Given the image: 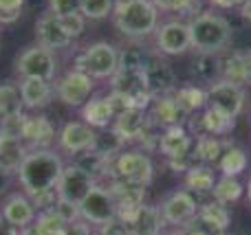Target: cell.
<instances>
[{"label": "cell", "instance_id": "1", "mask_svg": "<svg viewBox=\"0 0 251 235\" xmlns=\"http://www.w3.org/2000/svg\"><path fill=\"white\" fill-rule=\"evenodd\" d=\"M64 165L66 163L57 150H29L16 174L18 185L29 198L55 192L57 180L64 171Z\"/></svg>", "mask_w": 251, "mask_h": 235}, {"label": "cell", "instance_id": "2", "mask_svg": "<svg viewBox=\"0 0 251 235\" xmlns=\"http://www.w3.org/2000/svg\"><path fill=\"white\" fill-rule=\"evenodd\" d=\"M113 24L130 40L148 38L159 26V11L152 0H115Z\"/></svg>", "mask_w": 251, "mask_h": 235}, {"label": "cell", "instance_id": "3", "mask_svg": "<svg viewBox=\"0 0 251 235\" xmlns=\"http://www.w3.org/2000/svg\"><path fill=\"white\" fill-rule=\"evenodd\" d=\"M187 26H190L192 48H196L199 53H223L227 51L234 38L229 20L214 11H203L194 16L187 22Z\"/></svg>", "mask_w": 251, "mask_h": 235}, {"label": "cell", "instance_id": "4", "mask_svg": "<svg viewBox=\"0 0 251 235\" xmlns=\"http://www.w3.org/2000/svg\"><path fill=\"white\" fill-rule=\"evenodd\" d=\"M13 68H16V75L20 79H47V82H55L57 77V57L55 51L51 48H44L42 44H31L25 51L18 53L16 62H13Z\"/></svg>", "mask_w": 251, "mask_h": 235}, {"label": "cell", "instance_id": "5", "mask_svg": "<svg viewBox=\"0 0 251 235\" xmlns=\"http://www.w3.org/2000/svg\"><path fill=\"white\" fill-rule=\"evenodd\" d=\"M73 68L91 75L93 79H110L119 68V51L110 42H93L75 57Z\"/></svg>", "mask_w": 251, "mask_h": 235}, {"label": "cell", "instance_id": "6", "mask_svg": "<svg viewBox=\"0 0 251 235\" xmlns=\"http://www.w3.org/2000/svg\"><path fill=\"white\" fill-rule=\"evenodd\" d=\"M113 176L148 187L154 176V165L143 150H124L113 158Z\"/></svg>", "mask_w": 251, "mask_h": 235}, {"label": "cell", "instance_id": "7", "mask_svg": "<svg viewBox=\"0 0 251 235\" xmlns=\"http://www.w3.org/2000/svg\"><path fill=\"white\" fill-rule=\"evenodd\" d=\"M53 88H55V97L64 106H69V108H82L91 99L93 88H95V79L77 68H71L62 77L55 79Z\"/></svg>", "mask_w": 251, "mask_h": 235}, {"label": "cell", "instance_id": "8", "mask_svg": "<svg viewBox=\"0 0 251 235\" xmlns=\"http://www.w3.org/2000/svg\"><path fill=\"white\" fill-rule=\"evenodd\" d=\"M117 215H119L117 205H115L113 196H110L108 187H106L104 183H97L95 187L91 189V193L79 202V218L91 224L93 229L110 222V220H115Z\"/></svg>", "mask_w": 251, "mask_h": 235}, {"label": "cell", "instance_id": "9", "mask_svg": "<svg viewBox=\"0 0 251 235\" xmlns=\"http://www.w3.org/2000/svg\"><path fill=\"white\" fill-rule=\"evenodd\" d=\"M159 209L165 224L174 229H185L196 220L199 202H196L194 193H190L187 189H178V192H172L170 196L163 198Z\"/></svg>", "mask_w": 251, "mask_h": 235}, {"label": "cell", "instance_id": "10", "mask_svg": "<svg viewBox=\"0 0 251 235\" xmlns=\"http://www.w3.org/2000/svg\"><path fill=\"white\" fill-rule=\"evenodd\" d=\"M110 90H117L132 101L134 108L148 110L152 104V95L148 92L143 70L132 68H117V73L110 77Z\"/></svg>", "mask_w": 251, "mask_h": 235}, {"label": "cell", "instance_id": "11", "mask_svg": "<svg viewBox=\"0 0 251 235\" xmlns=\"http://www.w3.org/2000/svg\"><path fill=\"white\" fill-rule=\"evenodd\" d=\"M95 185H97V180L88 171H84L75 163H69V165H64V171H62L60 180H57L55 192H57V198H64V200L79 205L91 193V189Z\"/></svg>", "mask_w": 251, "mask_h": 235}, {"label": "cell", "instance_id": "12", "mask_svg": "<svg viewBox=\"0 0 251 235\" xmlns=\"http://www.w3.org/2000/svg\"><path fill=\"white\" fill-rule=\"evenodd\" d=\"M57 141V152L60 154H69V156H77V154L86 152L93 148L95 141V128H91L84 121H66L60 128L55 136Z\"/></svg>", "mask_w": 251, "mask_h": 235}, {"label": "cell", "instance_id": "13", "mask_svg": "<svg viewBox=\"0 0 251 235\" xmlns=\"http://www.w3.org/2000/svg\"><path fill=\"white\" fill-rule=\"evenodd\" d=\"M156 48L163 55H183L185 51L192 48V38H190V26L187 22L181 20H170L156 26L154 31Z\"/></svg>", "mask_w": 251, "mask_h": 235}, {"label": "cell", "instance_id": "14", "mask_svg": "<svg viewBox=\"0 0 251 235\" xmlns=\"http://www.w3.org/2000/svg\"><path fill=\"white\" fill-rule=\"evenodd\" d=\"M205 90H207V106L229 114L231 119H236L240 112H243L245 90L240 86L218 79V82L209 84V88H205Z\"/></svg>", "mask_w": 251, "mask_h": 235}, {"label": "cell", "instance_id": "15", "mask_svg": "<svg viewBox=\"0 0 251 235\" xmlns=\"http://www.w3.org/2000/svg\"><path fill=\"white\" fill-rule=\"evenodd\" d=\"M143 77H146L148 92H150L152 97L172 95V92L178 88L174 68L170 66V62L159 60V57H154V60L148 62V66L143 68Z\"/></svg>", "mask_w": 251, "mask_h": 235}, {"label": "cell", "instance_id": "16", "mask_svg": "<svg viewBox=\"0 0 251 235\" xmlns=\"http://www.w3.org/2000/svg\"><path fill=\"white\" fill-rule=\"evenodd\" d=\"M106 187H108L110 196H113L115 205H117L119 218H128L139 205H143V198H146V187L143 185H134L122 178H110L106 180Z\"/></svg>", "mask_w": 251, "mask_h": 235}, {"label": "cell", "instance_id": "17", "mask_svg": "<svg viewBox=\"0 0 251 235\" xmlns=\"http://www.w3.org/2000/svg\"><path fill=\"white\" fill-rule=\"evenodd\" d=\"M35 40H38V44H42L44 48H51V51L69 48L73 44V40L69 38V33L62 26L60 18L55 13H51L49 9L35 22Z\"/></svg>", "mask_w": 251, "mask_h": 235}, {"label": "cell", "instance_id": "18", "mask_svg": "<svg viewBox=\"0 0 251 235\" xmlns=\"http://www.w3.org/2000/svg\"><path fill=\"white\" fill-rule=\"evenodd\" d=\"M55 128L44 114H26L25 128H22V143L26 150H47L55 143Z\"/></svg>", "mask_w": 251, "mask_h": 235}, {"label": "cell", "instance_id": "19", "mask_svg": "<svg viewBox=\"0 0 251 235\" xmlns=\"http://www.w3.org/2000/svg\"><path fill=\"white\" fill-rule=\"evenodd\" d=\"M0 214H2V218L7 222H11L18 229H29L38 218V209H35L33 200L25 192H16L4 198Z\"/></svg>", "mask_w": 251, "mask_h": 235}, {"label": "cell", "instance_id": "20", "mask_svg": "<svg viewBox=\"0 0 251 235\" xmlns=\"http://www.w3.org/2000/svg\"><path fill=\"white\" fill-rule=\"evenodd\" d=\"M148 117L152 123H156L159 128H172V126H183L190 119V114L178 106V101L174 99V95H161L152 97V104L148 108Z\"/></svg>", "mask_w": 251, "mask_h": 235}, {"label": "cell", "instance_id": "21", "mask_svg": "<svg viewBox=\"0 0 251 235\" xmlns=\"http://www.w3.org/2000/svg\"><path fill=\"white\" fill-rule=\"evenodd\" d=\"M18 90H20V99L25 110H40L47 108L49 104L55 97V88H53V82H47V79H20L18 84Z\"/></svg>", "mask_w": 251, "mask_h": 235}, {"label": "cell", "instance_id": "22", "mask_svg": "<svg viewBox=\"0 0 251 235\" xmlns=\"http://www.w3.org/2000/svg\"><path fill=\"white\" fill-rule=\"evenodd\" d=\"M132 229V235H161L163 233V215L154 205H139L128 218H124Z\"/></svg>", "mask_w": 251, "mask_h": 235}, {"label": "cell", "instance_id": "23", "mask_svg": "<svg viewBox=\"0 0 251 235\" xmlns=\"http://www.w3.org/2000/svg\"><path fill=\"white\" fill-rule=\"evenodd\" d=\"M192 150H194V139H192V134L183 126H172V128L161 130L159 152L163 154L168 161L170 158L185 156V154H190Z\"/></svg>", "mask_w": 251, "mask_h": 235}, {"label": "cell", "instance_id": "24", "mask_svg": "<svg viewBox=\"0 0 251 235\" xmlns=\"http://www.w3.org/2000/svg\"><path fill=\"white\" fill-rule=\"evenodd\" d=\"M190 126H192V130H196V128H199L196 136H203V134L227 136V134H231V130L236 128V121L229 117V114H225V112H221V110L207 106V108H205V112L201 114L196 121L192 119Z\"/></svg>", "mask_w": 251, "mask_h": 235}, {"label": "cell", "instance_id": "25", "mask_svg": "<svg viewBox=\"0 0 251 235\" xmlns=\"http://www.w3.org/2000/svg\"><path fill=\"white\" fill-rule=\"evenodd\" d=\"M150 123V117H148V110L141 108H128L126 112L117 114L113 121V130L117 132L124 139V143H132V141H139L141 132L146 130V126Z\"/></svg>", "mask_w": 251, "mask_h": 235}, {"label": "cell", "instance_id": "26", "mask_svg": "<svg viewBox=\"0 0 251 235\" xmlns=\"http://www.w3.org/2000/svg\"><path fill=\"white\" fill-rule=\"evenodd\" d=\"M26 145L18 136H9L0 132V174L16 176L20 170V163L26 156Z\"/></svg>", "mask_w": 251, "mask_h": 235}, {"label": "cell", "instance_id": "27", "mask_svg": "<svg viewBox=\"0 0 251 235\" xmlns=\"http://www.w3.org/2000/svg\"><path fill=\"white\" fill-rule=\"evenodd\" d=\"M221 79L223 82L236 84V86L243 88L245 84L251 82L249 75V55L245 53H229V55L221 57Z\"/></svg>", "mask_w": 251, "mask_h": 235}, {"label": "cell", "instance_id": "28", "mask_svg": "<svg viewBox=\"0 0 251 235\" xmlns=\"http://www.w3.org/2000/svg\"><path fill=\"white\" fill-rule=\"evenodd\" d=\"M82 121L88 123L95 130H104V128H110L115 121V112L110 108L108 99L104 97H91L86 104L82 106Z\"/></svg>", "mask_w": 251, "mask_h": 235}, {"label": "cell", "instance_id": "29", "mask_svg": "<svg viewBox=\"0 0 251 235\" xmlns=\"http://www.w3.org/2000/svg\"><path fill=\"white\" fill-rule=\"evenodd\" d=\"M216 185V174L209 165H203V163H196L194 167L185 171V189L190 193H196V196H209Z\"/></svg>", "mask_w": 251, "mask_h": 235}, {"label": "cell", "instance_id": "30", "mask_svg": "<svg viewBox=\"0 0 251 235\" xmlns=\"http://www.w3.org/2000/svg\"><path fill=\"white\" fill-rule=\"evenodd\" d=\"M196 220H201L203 224L216 229V231H227L231 224V214L227 209V205L218 200H207L203 205H199V214H196Z\"/></svg>", "mask_w": 251, "mask_h": 235}, {"label": "cell", "instance_id": "31", "mask_svg": "<svg viewBox=\"0 0 251 235\" xmlns=\"http://www.w3.org/2000/svg\"><path fill=\"white\" fill-rule=\"evenodd\" d=\"M192 75L201 82H218L221 79V53H199L192 62Z\"/></svg>", "mask_w": 251, "mask_h": 235}, {"label": "cell", "instance_id": "32", "mask_svg": "<svg viewBox=\"0 0 251 235\" xmlns=\"http://www.w3.org/2000/svg\"><path fill=\"white\" fill-rule=\"evenodd\" d=\"M227 143H223L218 136H212V134H203V136H196L194 141V156L199 163L203 165H216L218 158H221L223 150H225Z\"/></svg>", "mask_w": 251, "mask_h": 235}, {"label": "cell", "instance_id": "33", "mask_svg": "<svg viewBox=\"0 0 251 235\" xmlns=\"http://www.w3.org/2000/svg\"><path fill=\"white\" fill-rule=\"evenodd\" d=\"M126 143L124 139L113 130V128H104V130H95V141H93V152L101 154L104 158L113 161L119 152H124Z\"/></svg>", "mask_w": 251, "mask_h": 235}, {"label": "cell", "instance_id": "34", "mask_svg": "<svg viewBox=\"0 0 251 235\" xmlns=\"http://www.w3.org/2000/svg\"><path fill=\"white\" fill-rule=\"evenodd\" d=\"M216 165L223 176H236V178H238V176L247 170V154H245V150L227 143Z\"/></svg>", "mask_w": 251, "mask_h": 235}, {"label": "cell", "instance_id": "35", "mask_svg": "<svg viewBox=\"0 0 251 235\" xmlns=\"http://www.w3.org/2000/svg\"><path fill=\"white\" fill-rule=\"evenodd\" d=\"M172 95L187 114H194V112H199L201 108L207 106V90L201 88V86H192V84H187V86L176 88Z\"/></svg>", "mask_w": 251, "mask_h": 235}, {"label": "cell", "instance_id": "36", "mask_svg": "<svg viewBox=\"0 0 251 235\" xmlns=\"http://www.w3.org/2000/svg\"><path fill=\"white\" fill-rule=\"evenodd\" d=\"M66 227L69 224L55 211L44 209V211H38V218L31 224V233L33 235H66Z\"/></svg>", "mask_w": 251, "mask_h": 235}, {"label": "cell", "instance_id": "37", "mask_svg": "<svg viewBox=\"0 0 251 235\" xmlns=\"http://www.w3.org/2000/svg\"><path fill=\"white\" fill-rule=\"evenodd\" d=\"M243 192L245 187L236 176H221V178H216V185L212 189V198L223 205H231L243 196Z\"/></svg>", "mask_w": 251, "mask_h": 235}, {"label": "cell", "instance_id": "38", "mask_svg": "<svg viewBox=\"0 0 251 235\" xmlns=\"http://www.w3.org/2000/svg\"><path fill=\"white\" fill-rule=\"evenodd\" d=\"M22 110H25V106H22L20 90H18L16 84H11V82L0 84V119L9 117V114L22 112Z\"/></svg>", "mask_w": 251, "mask_h": 235}, {"label": "cell", "instance_id": "39", "mask_svg": "<svg viewBox=\"0 0 251 235\" xmlns=\"http://www.w3.org/2000/svg\"><path fill=\"white\" fill-rule=\"evenodd\" d=\"M115 0H79V13L86 20H104L113 16Z\"/></svg>", "mask_w": 251, "mask_h": 235}, {"label": "cell", "instance_id": "40", "mask_svg": "<svg viewBox=\"0 0 251 235\" xmlns=\"http://www.w3.org/2000/svg\"><path fill=\"white\" fill-rule=\"evenodd\" d=\"M152 57L143 51L141 46H126L119 51V68H132V70H143Z\"/></svg>", "mask_w": 251, "mask_h": 235}, {"label": "cell", "instance_id": "41", "mask_svg": "<svg viewBox=\"0 0 251 235\" xmlns=\"http://www.w3.org/2000/svg\"><path fill=\"white\" fill-rule=\"evenodd\" d=\"M152 4L156 7V11L163 13H181V16H196L199 9V0H152Z\"/></svg>", "mask_w": 251, "mask_h": 235}, {"label": "cell", "instance_id": "42", "mask_svg": "<svg viewBox=\"0 0 251 235\" xmlns=\"http://www.w3.org/2000/svg\"><path fill=\"white\" fill-rule=\"evenodd\" d=\"M26 0H0V24L9 26L20 20Z\"/></svg>", "mask_w": 251, "mask_h": 235}, {"label": "cell", "instance_id": "43", "mask_svg": "<svg viewBox=\"0 0 251 235\" xmlns=\"http://www.w3.org/2000/svg\"><path fill=\"white\" fill-rule=\"evenodd\" d=\"M25 121H26V112H16V114H9V117L0 119V132L9 136H22V128H25Z\"/></svg>", "mask_w": 251, "mask_h": 235}, {"label": "cell", "instance_id": "44", "mask_svg": "<svg viewBox=\"0 0 251 235\" xmlns=\"http://www.w3.org/2000/svg\"><path fill=\"white\" fill-rule=\"evenodd\" d=\"M62 26H64V31L69 33L71 40H77L79 35L84 33V29H86V18L82 16V13H71V16H64L60 18Z\"/></svg>", "mask_w": 251, "mask_h": 235}, {"label": "cell", "instance_id": "45", "mask_svg": "<svg viewBox=\"0 0 251 235\" xmlns=\"http://www.w3.org/2000/svg\"><path fill=\"white\" fill-rule=\"evenodd\" d=\"M51 209L55 211L66 224L79 220V205H75V202H71V200H64V198H57L55 205H53Z\"/></svg>", "mask_w": 251, "mask_h": 235}, {"label": "cell", "instance_id": "46", "mask_svg": "<svg viewBox=\"0 0 251 235\" xmlns=\"http://www.w3.org/2000/svg\"><path fill=\"white\" fill-rule=\"evenodd\" d=\"M95 233L97 235H132V229H130V224L126 222L124 218H119L117 215L115 220H110V222L97 227Z\"/></svg>", "mask_w": 251, "mask_h": 235}, {"label": "cell", "instance_id": "47", "mask_svg": "<svg viewBox=\"0 0 251 235\" xmlns=\"http://www.w3.org/2000/svg\"><path fill=\"white\" fill-rule=\"evenodd\" d=\"M49 11L55 13L57 18L79 13V0H49Z\"/></svg>", "mask_w": 251, "mask_h": 235}, {"label": "cell", "instance_id": "48", "mask_svg": "<svg viewBox=\"0 0 251 235\" xmlns=\"http://www.w3.org/2000/svg\"><path fill=\"white\" fill-rule=\"evenodd\" d=\"M106 99H108V104H110V108H113L115 117H117V114H122V112H126L128 108H134L132 101H130L126 95H122V92H117V90H110L108 95H106Z\"/></svg>", "mask_w": 251, "mask_h": 235}, {"label": "cell", "instance_id": "49", "mask_svg": "<svg viewBox=\"0 0 251 235\" xmlns=\"http://www.w3.org/2000/svg\"><path fill=\"white\" fill-rule=\"evenodd\" d=\"M223 233H225V231H216V229L203 224L201 220H194L190 227L183 229V235H223Z\"/></svg>", "mask_w": 251, "mask_h": 235}, {"label": "cell", "instance_id": "50", "mask_svg": "<svg viewBox=\"0 0 251 235\" xmlns=\"http://www.w3.org/2000/svg\"><path fill=\"white\" fill-rule=\"evenodd\" d=\"M93 233H95V229H93L88 222H84L82 218L71 222L69 227H66V235H93Z\"/></svg>", "mask_w": 251, "mask_h": 235}, {"label": "cell", "instance_id": "51", "mask_svg": "<svg viewBox=\"0 0 251 235\" xmlns=\"http://www.w3.org/2000/svg\"><path fill=\"white\" fill-rule=\"evenodd\" d=\"M0 235H22V229L13 227V224L7 222V220L2 218V214H0Z\"/></svg>", "mask_w": 251, "mask_h": 235}, {"label": "cell", "instance_id": "52", "mask_svg": "<svg viewBox=\"0 0 251 235\" xmlns=\"http://www.w3.org/2000/svg\"><path fill=\"white\" fill-rule=\"evenodd\" d=\"M209 2L218 9H231V7H240L245 0H209Z\"/></svg>", "mask_w": 251, "mask_h": 235}, {"label": "cell", "instance_id": "53", "mask_svg": "<svg viewBox=\"0 0 251 235\" xmlns=\"http://www.w3.org/2000/svg\"><path fill=\"white\" fill-rule=\"evenodd\" d=\"M240 16L251 20V0H245V2L240 4Z\"/></svg>", "mask_w": 251, "mask_h": 235}, {"label": "cell", "instance_id": "54", "mask_svg": "<svg viewBox=\"0 0 251 235\" xmlns=\"http://www.w3.org/2000/svg\"><path fill=\"white\" fill-rule=\"evenodd\" d=\"M247 198H249V205H251V180H249V185H247Z\"/></svg>", "mask_w": 251, "mask_h": 235}, {"label": "cell", "instance_id": "55", "mask_svg": "<svg viewBox=\"0 0 251 235\" xmlns=\"http://www.w3.org/2000/svg\"><path fill=\"white\" fill-rule=\"evenodd\" d=\"M168 235H183V229H174V231L168 233Z\"/></svg>", "mask_w": 251, "mask_h": 235}, {"label": "cell", "instance_id": "56", "mask_svg": "<svg viewBox=\"0 0 251 235\" xmlns=\"http://www.w3.org/2000/svg\"><path fill=\"white\" fill-rule=\"evenodd\" d=\"M249 75H251V53H249Z\"/></svg>", "mask_w": 251, "mask_h": 235}, {"label": "cell", "instance_id": "57", "mask_svg": "<svg viewBox=\"0 0 251 235\" xmlns=\"http://www.w3.org/2000/svg\"><path fill=\"white\" fill-rule=\"evenodd\" d=\"M223 235H229V233H227V231H225V233H223Z\"/></svg>", "mask_w": 251, "mask_h": 235}, {"label": "cell", "instance_id": "58", "mask_svg": "<svg viewBox=\"0 0 251 235\" xmlns=\"http://www.w3.org/2000/svg\"><path fill=\"white\" fill-rule=\"evenodd\" d=\"M93 235H97V233H93Z\"/></svg>", "mask_w": 251, "mask_h": 235}]
</instances>
